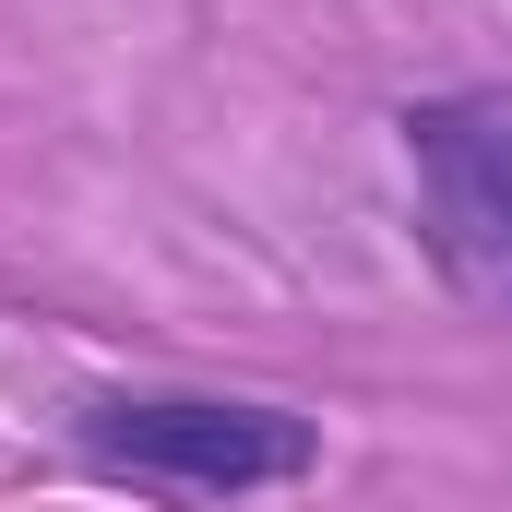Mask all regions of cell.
Returning a JSON list of instances; mask_svg holds the SVG:
<instances>
[{"instance_id":"obj_1","label":"cell","mask_w":512,"mask_h":512,"mask_svg":"<svg viewBox=\"0 0 512 512\" xmlns=\"http://www.w3.org/2000/svg\"><path fill=\"white\" fill-rule=\"evenodd\" d=\"M84 453L167 501H251V489H298L322 465V429L298 405H251V393H96Z\"/></svg>"},{"instance_id":"obj_2","label":"cell","mask_w":512,"mask_h":512,"mask_svg":"<svg viewBox=\"0 0 512 512\" xmlns=\"http://www.w3.org/2000/svg\"><path fill=\"white\" fill-rule=\"evenodd\" d=\"M393 131L441 286L512 322V96H417Z\"/></svg>"}]
</instances>
